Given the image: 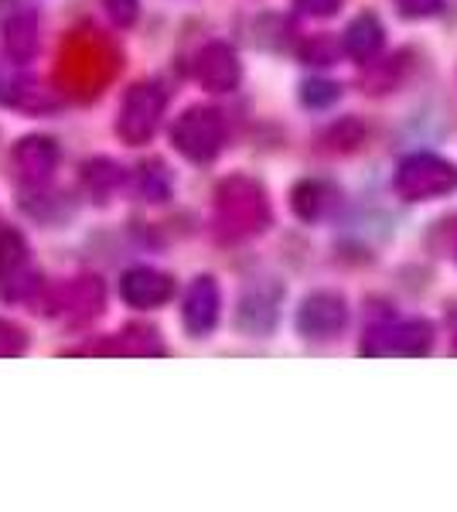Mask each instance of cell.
<instances>
[{
  "label": "cell",
  "mask_w": 457,
  "mask_h": 512,
  "mask_svg": "<svg viewBox=\"0 0 457 512\" xmlns=\"http://www.w3.org/2000/svg\"><path fill=\"white\" fill-rule=\"evenodd\" d=\"M273 212L267 188L256 178L232 175L215 192V226L226 239H249L267 233Z\"/></svg>",
  "instance_id": "cell-1"
},
{
  "label": "cell",
  "mask_w": 457,
  "mask_h": 512,
  "mask_svg": "<svg viewBox=\"0 0 457 512\" xmlns=\"http://www.w3.org/2000/svg\"><path fill=\"white\" fill-rule=\"evenodd\" d=\"M393 188L403 202H434L457 192V164L440 158V154H410L396 168Z\"/></svg>",
  "instance_id": "cell-2"
},
{
  "label": "cell",
  "mask_w": 457,
  "mask_h": 512,
  "mask_svg": "<svg viewBox=\"0 0 457 512\" xmlns=\"http://www.w3.org/2000/svg\"><path fill=\"white\" fill-rule=\"evenodd\" d=\"M171 144L178 147V154H185L195 164L215 161L222 144H226V120L212 106H191V110H185L174 120Z\"/></svg>",
  "instance_id": "cell-3"
},
{
  "label": "cell",
  "mask_w": 457,
  "mask_h": 512,
  "mask_svg": "<svg viewBox=\"0 0 457 512\" xmlns=\"http://www.w3.org/2000/svg\"><path fill=\"white\" fill-rule=\"evenodd\" d=\"M164 106H168V93L157 82H137L123 96L120 117H116V134L127 144H147L157 134V127H161Z\"/></svg>",
  "instance_id": "cell-4"
},
{
  "label": "cell",
  "mask_w": 457,
  "mask_h": 512,
  "mask_svg": "<svg viewBox=\"0 0 457 512\" xmlns=\"http://www.w3.org/2000/svg\"><path fill=\"white\" fill-rule=\"evenodd\" d=\"M434 349V325L427 318L396 321L386 328H372L362 338V355H403V359H420Z\"/></svg>",
  "instance_id": "cell-5"
},
{
  "label": "cell",
  "mask_w": 457,
  "mask_h": 512,
  "mask_svg": "<svg viewBox=\"0 0 457 512\" xmlns=\"http://www.w3.org/2000/svg\"><path fill=\"white\" fill-rule=\"evenodd\" d=\"M348 325V304L335 291H314L307 294L297 308V332L311 342H328Z\"/></svg>",
  "instance_id": "cell-6"
},
{
  "label": "cell",
  "mask_w": 457,
  "mask_h": 512,
  "mask_svg": "<svg viewBox=\"0 0 457 512\" xmlns=\"http://www.w3.org/2000/svg\"><path fill=\"white\" fill-rule=\"evenodd\" d=\"M38 277L31 270L28 243L18 229H4L0 233V297L4 301H24L35 291Z\"/></svg>",
  "instance_id": "cell-7"
},
{
  "label": "cell",
  "mask_w": 457,
  "mask_h": 512,
  "mask_svg": "<svg viewBox=\"0 0 457 512\" xmlns=\"http://www.w3.org/2000/svg\"><path fill=\"white\" fill-rule=\"evenodd\" d=\"M280 301H284V287L277 280H260L243 294L239 301V315L236 325L243 328L246 335L267 338L280 321Z\"/></svg>",
  "instance_id": "cell-8"
},
{
  "label": "cell",
  "mask_w": 457,
  "mask_h": 512,
  "mask_svg": "<svg viewBox=\"0 0 457 512\" xmlns=\"http://www.w3.org/2000/svg\"><path fill=\"white\" fill-rule=\"evenodd\" d=\"M58 144L52 137H21L11 151V168H14V178L28 188H38L45 185L48 178L55 175L58 168Z\"/></svg>",
  "instance_id": "cell-9"
},
{
  "label": "cell",
  "mask_w": 457,
  "mask_h": 512,
  "mask_svg": "<svg viewBox=\"0 0 457 512\" xmlns=\"http://www.w3.org/2000/svg\"><path fill=\"white\" fill-rule=\"evenodd\" d=\"M195 79L209 93H232L239 86V79H243L239 55L229 45H222V41H212V45H205L195 55Z\"/></svg>",
  "instance_id": "cell-10"
},
{
  "label": "cell",
  "mask_w": 457,
  "mask_h": 512,
  "mask_svg": "<svg viewBox=\"0 0 457 512\" xmlns=\"http://www.w3.org/2000/svg\"><path fill=\"white\" fill-rule=\"evenodd\" d=\"M219 308H222V294L219 284L212 277H195L185 294V308H181V318H185L188 335L205 338L212 335V328L219 325Z\"/></svg>",
  "instance_id": "cell-11"
},
{
  "label": "cell",
  "mask_w": 457,
  "mask_h": 512,
  "mask_svg": "<svg viewBox=\"0 0 457 512\" xmlns=\"http://www.w3.org/2000/svg\"><path fill=\"white\" fill-rule=\"evenodd\" d=\"M120 297L130 308H161L174 297V280L154 267H134L120 280Z\"/></svg>",
  "instance_id": "cell-12"
},
{
  "label": "cell",
  "mask_w": 457,
  "mask_h": 512,
  "mask_svg": "<svg viewBox=\"0 0 457 512\" xmlns=\"http://www.w3.org/2000/svg\"><path fill=\"white\" fill-rule=\"evenodd\" d=\"M290 205H294V212L304 222H321L342 205V192L328 178H304L290 192Z\"/></svg>",
  "instance_id": "cell-13"
},
{
  "label": "cell",
  "mask_w": 457,
  "mask_h": 512,
  "mask_svg": "<svg viewBox=\"0 0 457 512\" xmlns=\"http://www.w3.org/2000/svg\"><path fill=\"white\" fill-rule=\"evenodd\" d=\"M106 291L96 277H79L72 284L58 287V315H69L72 321H93L103 311Z\"/></svg>",
  "instance_id": "cell-14"
},
{
  "label": "cell",
  "mask_w": 457,
  "mask_h": 512,
  "mask_svg": "<svg viewBox=\"0 0 457 512\" xmlns=\"http://www.w3.org/2000/svg\"><path fill=\"white\" fill-rule=\"evenodd\" d=\"M382 45H386V28H382V21L376 14H359V18L348 24L345 41H342L345 52L359 62H372Z\"/></svg>",
  "instance_id": "cell-15"
},
{
  "label": "cell",
  "mask_w": 457,
  "mask_h": 512,
  "mask_svg": "<svg viewBox=\"0 0 457 512\" xmlns=\"http://www.w3.org/2000/svg\"><path fill=\"white\" fill-rule=\"evenodd\" d=\"M4 48L14 62H28L38 52V18L31 11H18L4 21Z\"/></svg>",
  "instance_id": "cell-16"
},
{
  "label": "cell",
  "mask_w": 457,
  "mask_h": 512,
  "mask_svg": "<svg viewBox=\"0 0 457 512\" xmlns=\"http://www.w3.org/2000/svg\"><path fill=\"white\" fill-rule=\"evenodd\" d=\"M82 188H86V195L93 198V202H106L116 188L123 185V168L110 158H93L82 164Z\"/></svg>",
  "instance_id": "cell-17"
},
{
  "label": "cell",
  "mask_w": 457,
  "mask_h": 512,
  "mask_svg": "<svg viewBox=\"0 0 457 512\" xmlns=\"http://www.w3.org/2000/svg\"><path fill=\"white\" fill-rule=\"evenodd\" d=\"M137 185H140V195H144L147 202H164V198L171 195V175L161 161H147L137 175Z\"/></svg>",
  "instance_id": "cell-18"
},
{
  "label": "cell",
  "mask_w": 457,
  "mask_h": 512,
  "mask_svg": "<svg viewBox=\"0 0 457 512\" xmlns=\"http://www.w3.org/2000/svg\"><path fill=\"white\" fill-rule=\"evenodd\" d=\"M113 352H130V355H164V345L157 342L154 328H127L120 335V342L113 345Z\"/></svg>",
  "instance_id": "cell-19"
},
{
  "label": "cell",
  "mask_w": 457,
  "mask_h": 512,
  "mask_svg": "<svg viewBox=\"0 0 457 512\" xmlns=\"http://www.w3.org/2000/svg\"><path fill=\"white\" fill-rule=\"evenodd\" d=\"M342 99V86L328 79H307L301 86V103L311 106V110H324V106L338 103Z\"/></svg>",
  "instance_id": "cell-20"
},
{
  "label": "cell",
  "mask_w": 457,
  "mask_h": 512,
  "mask_svg": "<svg viewBox=\"0 0 457 512\" xmlns=\"http://www.w3.org/2000/svg\"><path fill=\"white\" fill-rule=\"evenodd\" d=\"M430 250L457 263V212L444 216L434 226V233H430Z\"/></svg>",
  "instance_id": "cell-21"
},
{
  "label": "cell",
  "mask_w": 457,
  "mask_h": 512,
  "mask_svg": "<svg viewBox=\"0 0 457 512\" xmlns=\"http://www.w3.org/2000/svg\"><path fill=\"white\" fill-rule=\"evenodd\" d=\"M24 352H28V335H24V328L0 318V359H18Z\"/></svg>",
  "instance_id": "cell-22"
},
{
  "label": "cell",
  "mask_w": 457,
  "mask_h": 512,
  "mask_svg": "<svg viewBox=\"0 0 457 512\" xmlns=\"http://www.w3.org/2000/svg\"><path fill=\"white\" fill-rule=\"evenodd\" d=\"M301 59L307 65H331L338 59V45L331 41L328 35H318V38H311L307 45L301 48Z\"/></svg>",
  "instance_id": "cell-23"
},
{
  "label": "cell",
  "mask_w": 457,
  "mask_h": 512,
  "mask_svg": "<svg viewBox=\"0 0 457 512\" xmlns=\"http://www.w3.org/2000/svg\"><path fill=\"white\" fill-rule=\"evenodd\" d=\"M444 7V0H396V11L403 14L406 21H423V18H434Z\"/></svg>",
  "instance_id": "cell-24"
},
{
  "label": "cell",
  "mask_w": 457,
  "mask_h": 512,
  "mask_svg": "<svg viewBox=\"0 0 457 512\" xmlns=\"http://www.w3.org/2000/svg\"><path fill=\"white\" fill-rule=\"evenodd\" d=\"M103 7L110 14V21L120 24V28H130L140 14V0H103Z\"/></svg>",
  "instance_id": "cell-25"
},
{
  "label": "cell",
  "mask_w": 457,
  "mask_h": 512,
  "mask_svg": "<svg viewBox=\"0 0 457 512\" xmlns=\"http://www.w3.org/2000/svg\"><path fill=\"white\" fill-rule=\"evenodd\" d=\"M297 11L311 14V18H331V14L342 11V0H294Z\"/></svg>",
  "instance_id": "cell-26"
}]
</instances>
